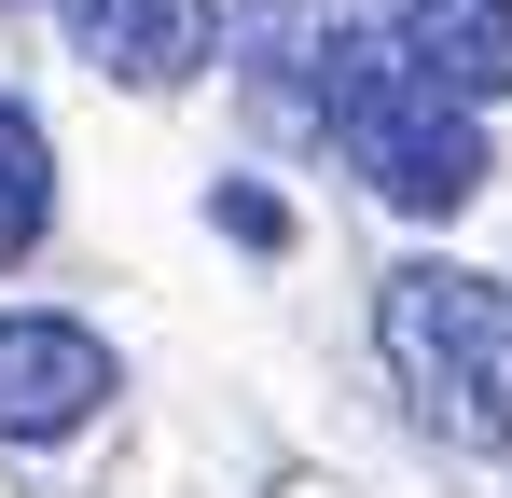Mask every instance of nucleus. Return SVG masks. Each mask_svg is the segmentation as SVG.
Returning a JSON list of instances; mask_svg holds the SVG:
<instances>
[{"label":"nucleus","mask_w":512,"mask_h":498,"mask_svg":"<svg viewBox=\"0 0 512 498\" xmlns=\"http://www.w3.org/2000/svg\"><path fill=\"white\" fill-rule=\"evenodd\" d=\"M388 42H402L443 97H471V111L512 97V0H388Z\"/></svg>","instance_id":"39448f33"},{"label":"nucleus","mask_w":512,"mask_h":498,"mask_svg":"<svg viewBox=\"0 0 512 498\" xmlns=\"http://www.w3.org/2000/svg\"><path fill=\"white\" fill-rule=\"evenodd\" d=\"M374 346H388L402 402H416L443 443H471V457L512 471V277L402 263V277L374 291Z\"/></svg>","instance_id":"f03ea898"},{"label":"nucleus","mask_w":512,"mask_h":498,"mask_svg":"<svg viewBox=\"0 0 512 498\" xmlns=\"http://www.w3.org/2000/svg\"><path fill=\"white\" fill-rule=\"evenodd\" d=\"M97 415H111V346L84 319H56V305L0 319V443H70Z\"/></svg>","instance_id":"7ed1b4c3"},{"label":"nucleus","mask_w":512,"mask_h":498,"mask_svg":"<svg viewBox=\"0 0 512 498\" xmlns=\"http://www.w3.org/2000/svg\"><path fill=\"white\" fill-rule=\"evenodd\" d=\"M42 236H56V153H42V125L0 97V263H28Z\"/></svg>","instance_id":"423d86ee"},{"label":"nucleus","mask_w":512,"mask_h":498,"mask_svg":"<svg viewBox=\"0 0 512 498\" xmlns=\"http://www.w3.org/2000/svg\"><path fill=\"white\" fill-rule=\"evenodd\" d=\"M56 28H70V56L111 83H139V97H167V83L208 70V0H56Z\"/></svg>","instance_id":"20e7f679"},{"label":"nucleus","mask_w":512,"mask_h":498,"mask_svg":"<svg viewBox=\"0 0 512 498\" xmlns=\"http://www.w3.org/2000/svg\"><path fill=\"white\" fill-rule=\"evenodd\" d=\"M319 139L346 153V180H374L416 222L485 194V111L443 97L388 28H333V56H319Z\"/></svg>","instance_id":"f257e3e1"}]
</instances>
